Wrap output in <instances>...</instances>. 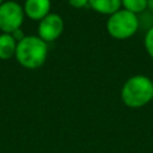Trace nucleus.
<instances>
[{"instance_id": "1", "label": "nucleus", "mask_w": 153, "mask_h": 153, "mask_svg": "<svg viewBox=\"0 0 153 153\" xmlns=\"http://www.w3.org/2000/svg\"><path fill=\"white\" fill-rule=\"evenodd\" d=\"M121 100L131 109L147 105L153 100V80L142 74L128 78L121 88Z\"/></svg>"}, {"instance_id": "12", "label": "nucleus", "mask_w": 153, "mask_h": 153, "mask_svg": "<svg viewBox=\"0 0 153 153\" xmlns=\"http://www.w3.org/2000/svg\"><path fill=\"white\" fill-rule=\"evenodd\" d=\"M11 35L13 36V38H14V39H16L17 42L22 41V39H23V38H24L25 36H26V35L24 33V31L22 30V27H20V29H17V30H16V31H13V32H12Z\"/></svg>"}, {"instance_id": "5", "label": "nucleus", "mask_w": 153, "mask_h": 153, "mask_svg": "<svg viewBox=\"0 0 153 153\" xmlns=\"http://www.w3.org/2000/svg\"><path fill=\"white\" fill-rule=\"evenodd\" d=\"M63 29H65L63 18L57 13L50 12L48 16H45L43 19L38 22L37 36L42 38L44 42L50 43L56 41L62 35Z\"/></svg>"}, {"instance_id": "9", "label": "nucleus", "mask_w": 153, "mask_h": 153, "mask_svg": "<svg viewBox=\"0 0 153 153\" xmlns=\"http://www.w3.org/2000/svg\"><path fill=\"white\" fill-rule=\"evenodd\" d=\"M122 8L131 13H141L147 8V0H121Z\"/></svg>"}, {"instance_id": "6", "label": "nucleus", "mask_w": 153, "mask_h": 153, "mask_svg": "<svg viewBox=\"0 0 153 153\" xmlns=\"http://www.w3.org/2000/svg\"><path fill=\"white\" fill-rule=\"evenodd\" d=\"M23 8L25 17L31 20L39 22L50 13L51 0H25Z\"/></svg>"}, {"instance_id": "2", "label": "nucleus", "mask_w": 153, "mask_h": 153, "mask_svg": "<svg viewBox=\"0 0 153 153\" xmlns=\"http://www.w3.org/2000/svg\"><path fill=\"white\" fill-rule=\"evenodd\" d=\"M17 62L26 69H37L44 65L48 57V43L37 35H26L17 43Z\"/></svg>"}, {"instance_id": "11", "label": "nucleus", "mask_w": 153, "mask_h": 153, "mask_svg": "<svg viewBox=\"0 0 153 153\" xmlns=\"http://www.w3.org/2000/svg\"><path fill=\"white\" fill-rule=\"evenodd\" d=\"M73 8H84L88 6V0H67Z\"/></svg>"}, {"instance_id": "8", "label": "nucleus", "mask_w": 153, "mask_h": 153, "mask_svg": "<svg viewBox=\"0 0 153 153\" xmlns=\"http://www.w3.org/2000/svg\"><path fill=\"white\" fill-rule=\"evenodd\" d=\"M17 41L11 33H0V60H10L14 57Z\"/></svg>"}, {"instance_id": "14", "label": "nucleus", "mask_w": 153, "mask_h": 153, "mask_svg": "<svg viewBox=\"0 0 153 153\" xmlns=\"http://www.w3.org/2000/svg\"><path fill=\"white\" fill-rule=\"evenodd\" d=\"M4 1H5V0H0V5H1V4L4 2Z\"/></svg>"}, {"instance_id": "4", "label": "nucleus", "mask_w": 153, "mask_h": 153, "mask_svg": "<svg viewBox=\"0 0 153 153\" xmlns=\"http://www.w3.org/2000/svg\"><path fill=\"white\" fill-rule=\"evenodd\" d=\"M25 19L23 5L14 0H5L0 5V31L12 33L20 29Z\"/></svg>"}, {"instance_id": "3", "label": "nucleus", "mask_w": 153, "mask_h": 153, "mask_svg": "<svg viewBox=\"0 0 153 153\" xmlns=\"http://www.w3.org/2000/svg\"><path fill=\"white\" fill-rule=\"evenodd\" d=\"M140 26L137 14L131 13L124 8L118 10L108 17L106 31L115 39H128L133 37Z\"/></svg>"}, {"instance_id": "13", "label": "nucleus", "mask_w": 153, "mask_h": 153, "mask_svg": "<svg viewBox=\"0 0 153 153\" xmlns=\"http://www.w3.org/2000/svg\"><path fill=\"white\" fill-rule=\"evenodd\" d=\"M147 8L153 11V0H147Z\"/></svg>"}, {"instance_id": "7", "label": "nucleus", "mask_w": 153, "mask_h": 153, "mask_svg": "<svg viewBox=\"0 0 153 153\" xmlns=\"http://www.w3.org/2000/svg\"><path fill=\"white\" fill-rule=\"evenodd\" d=\"M88 7L100 14L111 16L122 8L121 0H88Z\"/></svg>"}, {"instance_id": "10", "label": "nucleus", "mask_w": 153, "mask_h": 153, "mask_svg": "<svg viewBox=\"0 0 153 153\" xmlns=\"http://www.w3.org/2000/svg\"><path fill=\"white\" fill-rule=\"evenodd\" d=\"M143 45L146 49V53L148 54V56L153 60V26H151L143 38Z\"/></svg>"}]
</instances>
